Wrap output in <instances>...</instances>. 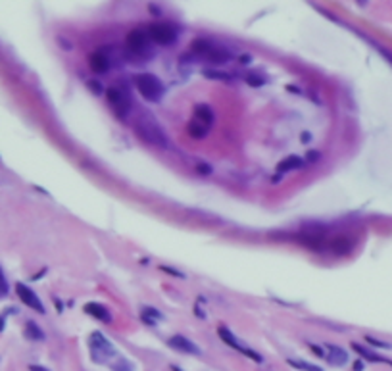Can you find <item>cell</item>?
<instances>
[{"instance_id": "obj_23", "label": "cell", "mask_w": 392, "mask_h": 371, "mask_svg": "<svg viewBox=\"0 0 392 371\" xmlns=\"http://www.w3.org/2000/svg\"><path fill=\"white\" fill-rule=\"evenodd\" d=\"M8 291H10V287H8V281H6V275H4V271H2V267H0V298H2V296H6V294H8Z\"/></svg>"}, {"instance_id": "obj_5", "label": "cell", "mask_w": 392, "mask_h": 371, "mask_svg": "<svg viewBox=\"0 0 392 371\" xmlns=\"http://www.w3.org/2000/svg\"><path fill=\"white\" fill-rule=\"evenodd\" d=\"M150 41H154L156 45H173L175 39H177V31L175 27L169 24H152L148 29H146Z\"/></svg>"}, {"instance_id": "obj_29", "label": "cell", "mask_w": 392, "mask_h": 371, "mask_svg": "<svg viewBox=\"0 0 392 371\" xmlns=\"http://www.w3.org/2000/svg\"><path fill=\"white\" fill-rule=\"evenodd\" d=\"M2 329H4V319L0 318V331H2Z\"/></svg>"}, {"instance_id": "obj_6", "label": "cell", "mask_w": 392, "mask_h": 371, "mask_svg": "<svg viewBox=\"0 0 392 371\" xmlns=\"http://www.w3.org/2000/svg\"><path fill=\"white\" fill-rule=\"evenodd\" d=\"M217 335H219V339H221V341H223L227 346L235 348L236 352H240V354L248 356L250 360L258 362V364H261V362H263V360H261V356H260L258 352H254V350H250L248 346H244V344H242V343H240V341H238V339H236V337L231 333L227 327H223V325H221V327H217Z\"/></svg>"}, {"instance_id": "obj_13", "label": "cell", "mask_w": 392, "mask_h": 371, "mask_svg": "<svg viewBox=\"0 0 392 371\" xmlns=\"http://www.w3.org/2000/svg\"><path fill=\"white\" fill-rule=\"evenodd\" d=\"M352 348L362 356V358H366L367 362H373V364H389L392 366V360L389 358H383V356H379V354H375V352H371L369 348H364L362 344H358V343H352Z\"/></svg>"}, {"instance_id": "obj_12", "label": "cell", "mask_w": 392, "mask_h": 371, "mask_svg": "<svg viewBox=\"0 0 392 371\" xmlns=\"http://www.w3.org/2000/svg\"><path fill=\"white\" fill-rule=\"evenodd\" d=\"M85 312L92 316L94 319H98V321H104V323H110L112 321V314L102 306V304H98V302H89L87 306H85Z\"/></svg>"}, {"instance_id": "obj_18", "label": "cell", "mask_w": 392, "mask_h": 371, "mask_svg": "<svg viewBox=\"0 0 392 371\" xmlns=\"http://www.w3.org/2000/svg\"><path fill=\"white\" fill-rule=\"evenodd\" d=\"M288 366H292V368H296V370H300V371H323L319 366H314V364L302 362V360H294V358L288 360Z\"/></svg>"}, {"instance_id": "obj_26", "label": "cell", "mask_w": 392, "mask_h": 371, "mask_svg": "<svg viewBox=\"0 0 392 371\" xmlns=\"http://www.w3.org/2000/svg\"><path fill=\"white\" fill-rule=\"evenodd\" d=\"M366 341H367V343H371L373 346H377V348H392L389 343H381V341H377V339H373V337H367Z\"/></svg>"}, {"instance_id": "obj_25", "label": "cell", "mask_w": 392, "mask_h": 371, "mask_svg": "<svg viewBox=\"0 0 392 371\" xmlns=\"http://www.w3.org/2000/svg\"><path fill=\"white\" fill-rule=\"evenodd\" d=\"M246 81H248L252 87H260V85H263V83H265V79H261V77H256V75H248V77H246Z\"/></svg>"}, {"instance_id": "obj_17", "label": "cell", "mask_w": 392, "mask_h": 371, "mask_svg": "<svg viewBox=\"0 0 392 371\" xmlns=\"http://www.w3.org/2000/svg\"><path fill=\"white\" fill-rule=\"evenodd\" d=\"M306 165V162L302 160V158H298V156H288V158H285L283 162L279 163V171L283 173V171H290V169H300V167H304Z\"/></svg>"}, {"instance_id": "obj_8", "label": "cell", "mask_w": 392, "mask_h": 371, "mask_svg": "<svg viewBox=\"0 0 392 371\" xmlns=\"http://www.w3.org/2000/svg\"><path fill=\"white\" fill-rule=\"evenodd\" d=\"M16 292H18V296H20V300L25 304V306H29L31 310H35V312H39V314H45V306H43V302L41 298L27 287V285H23V283H18L16 285Z\"/></svg>"}, {"instance_id": "obj_19", "label": "cell", "mask_w": 392, "mask_h": 371, "mask_svg": "<svg viewBox=\"0 0 392 371\" xmlns=\"http://www.w3.org/2000/svg\"><path fill=\"white\" fill-rule=\"evenodd\" d=\"M209 47H211V43H209V41H206V39H196V41H192L190 50H192L194 54H198V56H204Z\"/></svg>"}, {"instance_id": "obj_2", "label": "cell", "mask_w": 392, "mask_h": 371, "mask_svg": "<svg viewBox=\"0 0 392 371\" xmlns=\"http://www.w3.org/2000/svg\"><path fill=\"white\" fill-rule=\"evenodd\" d=\"M135 87H137L138 94L146 102H158L161 98V94H163L161 81L152 73H138L135 77Z\"/></svg>"}, {"instance_id": "obj_22", "label": "cell", "mask_w": 392, "mask_h": 371, "mask_svg": "<svg viewBox=\"0 0 392 371\" xmlns=\"http://www.w3.org/2000/svg\"><path fill=\"white\" fill-rule=\"evenodd\" d=\"M112 370L114 371H135L133 370V364L127 362V360H119V362H115L114 366H112Z\"/></svg>"}, {"instance_id": "obj_28", "label": "cell", "mask_w": 392, "mask_h": 371, "mask_svg": "<svg viewBox=\"0 0 392 371\" xmlns=\"http://www.w3.org/2000/svg\"><path fill=\"white\" fill-rule=\"evenodd\" d=\"M31 371H48L45 368H37V366H31Z\"/></svg>"}, {"instance_id": "obj_15", "label": "cell", "mask_w": 392, "mask_h": 371, "mask_svg": "<svg viewBox=\"0 0 392 371\" xmlns=\"http://www.w3.org/2000/svg\"><path fill=\"white\" fill-rule=\"evenodd\" d=\"M329 354H327V360L333 364V366H344L348 362V354L346 350H342L340 346H335V344H329Z\"/></svg>"}, {"instance_id": "obj_4", "label": "cell", "mask_w": 392, "mask_h": 371, "mask_svg": "<svg viewBox=\"0 0 392 371\" xmlns=\"http://www.w3.org/2000/svg\"><path fill=\"white\" fill-rule=\"evenodd\" d=\"M106 98H108L110 106L114 108L117 116L125 117L129 114V110H131V98H129V94H127L125 89H121V87H110L106 91Z\"/></svg>"}, {"instance_id": "obj_16", "label": "cell", "mask_w": 392, "mask_h": 371, "mask_svg": "<svg viewBox=\"0 0 392 371\" xmlns=\"http://www.w3.org/2000/svg\"><path fill=\"white\" fill-rule=\"evenodd\" d=\"M194 117H196L198 121L209 125V127H211V123H213V112H211V108L206 106V104H200V106L194 108Z\"/></svg>"}, {"instance_id": "obj_10", "label": "cell", "mask_w": 392, "mask_h": 371, "mask_svg": "<svg viewBox=\"0 0 392 371\" xmlns=\"http://www.w3.org/2000/svg\"><path fill=\"white\" fill-rule=\"evenodd\" d=\"M204 58L209 60L211 64H227L231 58H233V54H231V50H227V48L217 47V45L211 43V47L208 48V52L204 54Z\"/></svg>"}, {"instance_id": "obj_30", "label": "cell", "mask_w": 392, "mask_h": 371, "mask_svg": "<svg viewBox=\"0 0 392 371\" xmlns=\"http://www.w3.org/2000/svg\"><path fill=\"white\" fill-rule=\"evenodd\" d=\"M358 4H362V6H364V4H367V0H358Z\"/></svg>"}, {"instance_id": "obj_14", "label": "cell", "mask_w": 392, "mask_h": 371, "mask_svg": "<svg viewBox=\"0 0 392 371\" xmlns=\"http://www.w3.org/2000/svg\"><path fill=\"white\" fill-rule=\"evenodd\" d=\"M208 131H209V125L198 121L196 117H192V119L188 121V125H186V133H188L192 139H204L208 135Z\"/></svg>"}, {"instance_id": "obj_7", "label": "cell", "mask_w": 392, "mask_h": 371, "mask_svg": "<svg viewBox=\"0 0 392 371\" xmlns=\"http://www.w3.org/2000/svg\"><path fill=\"white\" fill-rule=\"evenodd\" d=\"M127 48L135 54V56H142L148 52V43H150V37L146 31L142 29H133L129 35H127Z\"/></svg>"}, {"instance_id": "obj_11", "label": "cell", "mask_w": 392, "mask_h": 371, "mask_svg": "<svg viewBox=\"0 0 392 371\" xmlns=\"http://www.w3.org/2000/svg\"><path fill=\"white\" fill-rule=\"evenodd\" d=\"M89 66H91V70L94 73L102 75V73H106V71L110 70V58L106 56V52L96 50V52H92L91 58H89Z\"/></svg>"}, {"instance_id": "obj_9", "label": "cell", "mask_w": 392, "mask_h": 371, "mask_svg": "<svg viewBox=\"0 0 392 371\" xmlns=\"http://www.w3.org/2000/svg\"><path fill=\"white\" fill-rule=\"evenodd\" d=\"M169 346L173 348V350H179V352H184V354H200V348L196 346L192 341H188L186 337L183 335H173L171 339H169Z\"/></svg>"}, {"instance_id": "obj_21", "label": "cell", "mask_w": 392, "mask_h": 371, "mask_svg": "<svg viewBox=\"0 0 392 371\" xmlns=\"http://www.w3.org/2000/svg\"><path fill=\"white\" fill-rule=\"evenodd\" d=\"M140 318H142V321H144V323L154 325V323H156V319H152V318H158V319H160L161 316L158 314V312H156V310H152V308H144V310H142V314H140Z\"/></svg>"}, {"instance_id": "obj_24", "label": "cell", "mask_w": 392, "mask_h": 371, "mask_svg": "<svg viewBox=\"0 0 392 371\" xmlns=\"http://www.w3.org/2000/svg\"><path fill=\"white\" fill-rule=\"evenodd\" d=\"M204 75L209 77V79H229V75L227 73H221V71H204Z\"/></svg>"}, {"instance_id": "obj_20", "label": "cell", "mask_w": 392, "mask_h": 371, "mask_svg": "<svg viewBox=\"0 0 392 371\" xmlns=\"http://www.w3.org/2000/svg\"><path fill=\"white\" fill-rule=\"evenodd\" d=\"M25 335H27L31 341H43V339H45V333H43L35 323L25 325Z\"/></svg>"}, {"instance_id": "obj_3", "label": "cell", "mask_w": 392, "mask_h": 371, "mask_svg": "<svg viewBox=\"0 0 392 371\" xmlns=\"http://www.w3.org/2000/svg\"><path fill=\"white\" fill-rule=\"evenodd\" d=\"M91 356L94 362L102 364L106 360H110L112 356H115L114 344L100 333H92L91 335Z\"/></svg>"}, {"instance_id": "obj_31", "label": "cell", "mask_w": 392, "mask_h": 371, "mask_svg": "<svg viewBox=\"0 0 392 371\" xmlns=\"http://www.w3.org/2000/svg\"><path fill=\"white\" fill-rule=\"evenodd\" d=\"M171 370H173V371H183V370H179V368H177V366H173V368H171Z\"/></svg>"}, {"instance_id": "obj_27", "label": "cell", "mask_w": 392, "mask_h": 371, "mask_svg": "<svg viewBox=\"0 0 392 371\" xmlns=\"http://www.w3.org/2000/svg\"><path fill=\"white\" fill-rule=\"evenodd\" d=\"M310 348H312V352L315 354V356H319V358H323V356H327L325 352H323V348H319V346H315V344H310Z\"/></svg>"}, {"instance_id": "obj_1", "label": "cell", "mask_w": 392, "mask_h": 371, "mask_svg": "<svg viewBox=\"0 0 392 371\" xmlns=\"http://www.w3.org/2000/svg\"><path fill=\"white\" fill-rule=\"evenodd\" d=\"M135 131H137L138 139L144 140L146 144L154 146V148H167L169 140L165 131L161 129V125L152 116H140L135 121Z\"/></svg>"}]
</instances>
